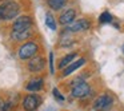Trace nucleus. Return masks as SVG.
I'll return each instance as SVG.
<instances>
[{"label":"nucleus","instance_id":"nucleus-1","mask_svg":"<svg viewBox=\"0 0 124 111\" xmlns=\"http://www.w3.org/2000/svg\"><path fill=\"white\" fill-rule=\"evenodd\" d=\"M20 12V7L15 1H8L0 7V17L3 20H11L16 17Z\"/></svg>","mask_w":124,"mask_h":111},{"label":"nucleus","instance_id":"nucleus-2","mask_svg":"<svg viewBox=\"0 0 124 111\" xmlns=\"http://www.w3.org/2000/svg\"><path fill=\"white\" fill-rule=\"evenodd\" d=\"M91 92V87L87 82H80L75 80V83H72V96L75 98H85L87 95H89Z\"/></svg>","mask_w":124,"mask_h":111},{"label":"nucleus","instance_id":"nucleus-3","mask_svg":"<svg viewBox=\"0 0 124 111\" xmlns=\"http://www.w3.org/2000/svg\"><path fill=\"white\" fill-rule=\"evenodd\" d=\"M112 103L113 100L109 95H101L96 99L93 107L96 111H109L111 107H112Z\"/></svg>","mask_w":124,"mask_h":111},{"label":"nucleus","instance_id":"nucleus-4","mask_svg":"<svg viewBox=\"0 0 124 111\" xmlns=\"http://www.w3.org/2000/svg\"><path fill=\"white\" fill-rule=\"evenodd\" d=\"M38 46H36L33 42H30V43H25L24 46L20 47L19 50V56L20 59H30V58H32L33 55L38 52Z\"/></svg>","mask_w":124,"mask_h":111},{"label":"nucleus","instance_id":"nucleus-5","mask_svg":"<svg viewBox=\"0 0 124 111\" xmlns=\"http://www.w3.org/2000/svg\"><path fill=\"white\" fill-rule=\"evenodd\" d=\"M41 99L36 95H27L23 100V107L25 111H35L36 108L40 106Z\"/></svg>","mask_w":124,"mask_h":111},{"label":"nucleus","instance_id":"nucleus-6","mask_svg":"<svg viewBox=\"0 0 124 111\" xmlns=\"http://www.w3.org/2000/svg\"><path fill=\"white\" fill-rule=\"evenodd\" d=\"M31 26H32V22H31L30 16H20L15 20L12 28H14V31H24L31 28Z\"/></svg>","mask_w":124,"mask_h":111},{"label":"nucleus","instance_id":"nucleus-7","mask_svg":"<svg viewBox=\"0 0 124 111\" xmlns=\"http://www.w3.org/2000/svg\"><path fill=\"white\" fill-rule=\"evenodd\" d=\"M91 27V23L88 20H79V22H75L72 24H70L67 27L68 32H79V31H84V30H88Z\"/></svg>","mask_w":124,"mask_h":111},{"label":"nucleus","instance_id":"nucleus-8","mask_svg":"<svg viewBox=\"0 0 124 111\" xmlns=\"http://www.w3.org/2000/svg\"><path fill=\"white\" fill-rule=\"evenodd\" d=\"M76 17V12L73 11V9H67L65 12H63L62 15H60V23L62 24H71V23L75 20Z\"/></svg>","mask_w":124,"mask_h":111},{"label":"nucleus","instance_id":"nucleus-9","mask_svg":"<svg viewBox=\"0 0 124 111\" xmlns=\"http://www.w3.org/2000/svg\"><path fill=\"white\" fill-rule=\"evenodd\" d=\"M28 68L33 72H38V71L43 70L44 68V59L43 58H35L28 63Z\"/></svg>","mask_w":124,"mask_h":111},{"label":"nucleus","instance_id":"nucleus-10","mask_svg":"<svg viewBox=\"0 0 124 111\" xmlns=\"http://www.w3.org/2000/svg\"><path fill=\"white\" fill-rule=\"evenodd\" d=\"M84 63H85V59H83V58H81V59H79V60H75V62L71 63V64L64 70V72H63V76H67V75H70V74H72L73 71H76L78 68H80L81 66L84 64Z\"/></svg>","mask_w":124,"mask_h":111},{"label":"nucleus","instance_id":"nucleus-11","mask_svg":"<svg viewBox=\"0 0 124 111\" xmlns=\"http://www.w3.org/2000/svg\"><path fill=\"white\" fill-rule=\"evenodd\" d=\"M31 36V28L24 31H12V39L15 40H25Z\"/></svg>","mask_w":124,"mask_h":111},{"label":"nucleus","instance_id":"nucleus-12","mask_svg":"<svg viewBox=\"0 0 124 111\" xmlns=\"http://www.w3.org/2000/svg\"><path fill=\"white\" fill-rule=\"evenodd\" d=\"M41 87H43V80H41V79H35V80H31L30 83L27 84L25 88L31 92H35V91L41 90Z\"/></svg>","mask_w":124,"mask_h":111},{"label":"nucleus","instance_id":"nucleus-13","mask_svg":"<svg viewBox=\"0 0 124 111\" xmlns=\"http://www.w3.org/2000/svg\"><path fill=\"white\" fill-rule=\"evenodd\" d=\"M47 3H48V6L51 7L52 9H55V11H59L62 7H64L65 0H47Z\"/></svg>","mask_w":124,"mask_h":111},{"label":"nucleus","instance_id":"nucleus-14","mask_svg":"<svg viewBox=\"0 0 124 111\" xmlns=\"http://www.w3.org/2000/svg\"><path fill=\"white\" fill-rule=\"evenodd\" d=\"M75 58H76V54H75V52H73V54H68L67 56H64L62 60H60V63H59V67H60V68L65 67V66H67V64H70V63L72 62V60L75 59Z\"/></svg>","mask_w":124,"mask_h":111},{"label":"nucleus","instance_id":"nucleus-15","mask_svg":"<svg viewBox=\"0 0 124 111\" xmlns=\"http://www.w3.org/2000/svg\"><path fill=\"white\" fill-rule=\"evenodd\" d=\"M46 24L48 26V28H51L52 31L56 30V22H55V19H54V16H52V14H49V12L46 15Z\"/></svg>","mask_w":124,"mask_h":111},{"label":"nucleus","instance_id":"nucleus-16","mask_svg":"<svg viewBox=\"0 0 124 111\" xmlns=\"http://www.w3.org/2000/svg\"><path fill=\"white\" fill-rule=\"evenodd\" d=\"M111 20H112V16H111L109 12H103V14L100 15V17H99L100 23H109Z\"/></svg>","mask_w":124,"mask_h":111},{"label":"nucleus","instance_id":"nucleus-17","mask_svg":"<svg viewBox=\"0 0 124 111\" xmlns=\"http://www.w3.org/2000/svg\"><path fill=\"white\" fill-rule=\"evenodd\" d=\"M54 95H55V98H56V99L59 100V102H63V100H64V96H63L62 94H60L57 88H54Z\"/></svg>","mask_w":124,"mask_h":111},{"label":"nucleus","instance_id":"nucleus-18","mask_svg":"<svg viewBox=\"0 0 124 111\" xmlns=\"http://www.w3.org/2000/svg\"><path fill=\"white\" fill-rule=\"evenodd\" d=\"M49 68H51V74L55 72V68H54V54L49 52Z\"/></svg>","mask_w":124,"mask_h":111},{"label":"nucleus","instance_id":"nucleus-19","mask_svg":"<svg viewBox=\"0 0 124 111\" xmlns=\"http://www.w3.org/2000/svg\"><path fill=\"white\" fill-rule=\"evenodd\" d=\"M123 52H124V46H123Z\"/></svg>","mask_w":124,"mask_h":111},{"label":"nucleus","instance_id":"nucleus-20","mask_svg":"<svg viewBox=\"0 0 124 111\" xmlns=\"http://www.w3.org/2000/svg\"><path fill=\"white\" fill-rule=\"evenodd\" d=\"M0 19H1V17H0Z\"/></svg>","mask_w":124,"mask_h":111}]
</instances>
